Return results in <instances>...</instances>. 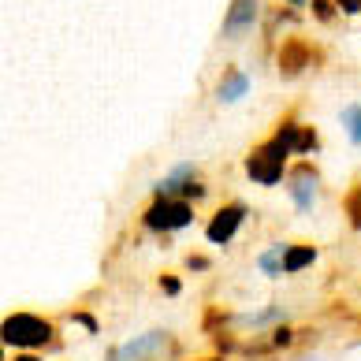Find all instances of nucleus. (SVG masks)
<instances>
[{
    "instance_id": "f257e3e1",
    "label": "nucleus",
    "mask_w": 361,
    "mask_h": 361,
    "mask_svg": "<svg viewBox=\"0 0 361 361\" xmlns=\"http://www.w3.org/2000/svg\"><path fill=\"white\" fill-rule=\"evenodd\" d=\"M298 127L294 123V112H287L279 119V127L272 130L261 145H253L246 157V176L261 186H276L279 179H287V160L294 157V138H298Z\"/></svg>"
},
{
    "instance_id": "f03ea898",
    "label": "nucleus",
    "mask_w": 361,
    "mask_h": 361,
    "mask_svg": "<svg viewBox=\"0 0 361 361\" xmlns=\"http://www.w3.org/2000/svg\"><path fill=\"white\" fill-rule=\"evenodd\" d=\"M142 224L157 235L183 231V227L194 224V205L186 197H153V205L142 212Z\"/></svg>"
},
{
    "instance_id": "7ed1b4c3",
    "label": "nucleus",
    "mask_w": 361,
    "mask_h": 361,
    "mask_svg": "<svg viewBox=\"0 0 361 361\" xmlns=\"http://www.w3.org/2000/svg\"><path fill=\"white\" fill-rule=\"evenodd\" d=\"M287 194L294 209L302 212V216H310L320 202V171L310 164V160H298L290 171H287Z\"/></svg>"
},
{
    "instance_id": "20e7f679",
    "label": "nucleus",
    "mask_w": 361,
    "mask_h": 361,
    "mask_svg": "<svg viewBox=\"0 0 361 361\" xmlns=\"http://www.w3.org/2000/svg\"><path fill=\"white\" fill-rule=\"evenodd\" d=\"M52 339V324L34 313H11L4 320V343L8 346H45Z\"/></svg>"
},
{
    "instance_id": "39448f33",
    "label": "nucleus",
    "mask_w": 361,
    "mask_h": 361,
    "mask_svg": "<svg viewBox=\"0 0 361 361\" xmlns=\"http://www.w3.org/2000/svg\"><path fill=\"white\" fill-rule=\"evenodd\" d=\"M205 186L197 183V164H179L171 176H164L157 186H153V197H202Z\"/></svg>"
},
{
    "instance_id": "423d86ee",
    "label": "nucleus",
    "mask_w": 361,
    "mask_h": 361,
    "mask_svg": "<svg viewBox=\"0 0 361 361\" xmlns=\"http://www.w3.org/2000/svg\"><path fill=\"white\" fill-rule=\"evenodd\" d=\"M257 19H261V4H257V0H231V4H227L220 34L227 37V42H238L243 34H250L253 26H257Z\"/></svg>"
},
{
    "instance_id": "0eeeda50",
    "label": "nucleus",
    "mask_w": 361,
    "mask_h": 361,
    "mask_svg": "<svg viewBox=\"0 0 361 361\" xmlns=\"http://www.w3.org/2000/svg\"><path fill=\"white\" fill-rule=\"evenodd\" d=\"M243 224H246V205L231 202V205H224V209L212 212L205 235H209L212 246H227V243H231V238L238 235V227H243Z\"/></svg>"
},
{
    "instance_id": "6e6552de",
    "label": "nucleus",
    "mask_w": 361,
    "mask_h": 361,
    "mask_svg": "<svg viewBox=\"0 0 361 361\" xmlns=\"http://www.w3.org/2000/svg\"><path fill=\"white\" fill-rule=\"evenodd\" d=\"M276 60H279V71H283V75H298V71L310 68L313 60H320V52L305 42L302 34H294V37H287V42L279 45Z\"/></svg>"
},
{
    "instance_id": "1a4fd4ad",
    "label": "nucleus",
    "mask_w": 361,
    "mask_h": 361,
    "mask_svg": "<svg viewBox=\"0 0 361 361\" xmlns=\"http://www.w3.org/2000/svg\"><path fill=\"white\" fill-rule=\"evenodd\" d=\"M168 343H171V339H168V331H145V336L130 339V343H123V346H116V350H112V361H142V357H157Z\"/></svg>"
},
{
    "instance_id": "9d476101",
    "label": "nucleus",
    "mask_w": 361,
    "mask_h": 361,
    "mask_svg": "<svg viewBox=\"0 0 361 361\" xmlns=\"http://www.w3.org/2000/svg\"><path fill=\"white\" fill-rule=\"evenodd\" d=\"M250 93V75L246 71H238V68H227L220 75V82H216V101L220 104H235V101H243Z\"/></svg>"
},
{
    "instance_id": "9b49d317",
    "label": "nucleus",
    "mask_w": 361,
    "mask_h": 361,
    "mask_svg": "<svg viewBox=\"0 0 361 361\" xmlns=\"http://www.w3.org/2000/svg\"><path fill=\"white\" fill-rule=\"evenodd\" d=\"M317 261V250L310 243H298V246H287V257H283V269L287 272H302L305 264Z\"/></svg>"
},
{
    "instance_id": "f8f14e48",
    "label": "nucleus",
    "mask_w": 361,
    "mask_h": 361,
    "mask_svg": "<svg viewBox=\"0 0 361 361\" xmlns=\"http://www.w3.org/2000/svg\"><path fill=\"white\" fill-rule=\"evenodd\" d=\"M339 123H343V130H346V138H350L354 145H361V101L346 104V109L339 112Z\"/></svg>"
},
{
    "instance_id": "ddd939ff",
    "label": "nucleus",
    "mask_w": 361,
    "mask_h": 361,
    "mask_svg": "<svg viewBox=\"0 0 361 361\" xmlns=\"http://www.w3.org/2000/svg\"><path fill=\"white\" fill-rule=\"evenodd\" d=\"M343 212H346V220H350V227L354 231H361V179L346 190V197H343Z\"/></svg>"
},
{
    "instance_id": "4468645a",
    "label": "nucleus",
    "mask_w": 361,
    "mask_h": 361,
    "mask_svg": "<svg viewBox=\"0 0 361 361\" xmlns=\"http://www.w3.org/2000/svg\"><path fill=\"white\" fill-rule=\"evenodd\" d=\"M283 257H287V246L264 250V253H261V272H264V276H272V279H276L279 272H287V269H283Z\"/></svg>"
},
{
    "instance_id": "2eb2a0df",
    "label": "nucleus",
    "mask_w": 361,
    "mask_h": 361,
    "mask_svg": "<svg viewBox=\"0 0 361 361\" xmlns=\"http://www.w3.org/2000/svg\"><path fill=\"white\" fill-rule=\"evenodd\" d=\"M317 149H320L317 130H313L310 123H302V127H298V138H294V153H298V157H310V153H317Z\"/></svg>"
},
{
    "instance_id": "dca6fc26",
    "label": "nucleus",
    "mask_w": 361,
    "mask_h": 361,
    "mask_svg": "<svg viewBox=\"0 0 361 361\" xmlns=\"http://www.w3.org/2000/svg\"><path fill=\"white\" fill-rule=\"evenodd\" d=\"M313 16L320 23H331V19L339 16V4H336V0H313Z\"/></svg>"
},
{
    "instance_id": "f3484780",
    "label": "nucleus",
    "mask_w": 361,
    "mask_h": 361,
    "mask_svg": "<svg viewBox=\"0 0 361 361\" xmlns=\"http://www.w3.org/2000/svg\"><path fill=\"white\" fill-rule=\"evenodd\" d=\"M336 4H339L343 16H357V11H361V0H336Z\"/></svg>"
},
{
    "instance_id": "a211bd4d",
    "label": "nucleus",
    "mask_w": 361,
    "mask_h": 361,
    "mask_svg": "<svg viewBox=\"0 0 361 361\" xmlns=\"http://www.w3.org/2000/svg\"><path fill=\"white\" fill-rule=\"evenodd\" d=\"M160 287H164L168 294H179V279L176 276H164V279H160Z\"/></svg>"
},
{
    "instance_id": "6ab92c4d",
    "label": "nucleus",
    "mask_w": 361,
    "mask_h": 361,
    "mask_svg": "<svg viewBox=\"0 0 361 361\" xmlns=\"http://www.w3.org/2000/svg\"><path fill=\"white\" fill-rule=\"evenodd\" d=\"M186 269H197V272H202V269H209V261H205V257H197V253H194V257H186Z\"/></svg>"
},
{
    "instance_id": "aec40b11",
    "label": "nucleus",
    "mask_w": 361,
    "mask_h": 361,
    "mask_svg": "<svg viewBox=\"0 0 361 361\" xmlns=\"http://www.w3.org/2000/svg\"><path fill=\"white\" fill-rule=\"evenodd\" d=\"M272 343H276V346H287V343H290V331H287V328H276Z\"/></svg>"
},
{
    "instance_id": "412c9836",
    "label": "nucleus",
    "mask_w": 361,
    "mask_h": 361,
    "mask_svg": "<svg viewBox=\"0 0 361 361\" xmlns=\"http://www.w3.org/2000/svg\"><path fill=\"white\" fill-rule=\"evenodd\" d=\"M16 361H42V357H34V354H23V357H16Z\"/></svg>"
},
{
    "instance_id": "4be33fe9",
    "label": "nucleus",
    "mask_w": 361,
    "mask_h": 361,
    "mask_svg": "<svg viewBox=\"0 0 361 361\" xmlns=\"http://www.w3.org/2000/svg\"><path fill=\"white\" fill-rule=\"evenodd\" d=\"M287 4H294V8H302V4H305V0H287Z\"/></svg>"
}]
</instances>
